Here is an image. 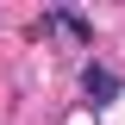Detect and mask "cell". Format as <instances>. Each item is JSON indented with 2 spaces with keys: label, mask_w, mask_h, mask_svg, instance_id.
Listing matches in <instances>:
<instances>
[{
  "label": "cell",
  "mask_w": 125,
  "mask_h": 125,
  "mask_svg": "<svg viewBox=\"0 0 125 125\" xmlns=\"http://www.w3.org/2000/svg\"><path fill=\"white\" fill-rule=\"evenodd\" d=\"M44 31H69L75 44H94V19L75 13V6H50V13H44Z\"/></svg>",
  "instance_id": "cell-1"
},
{
  "label": "cell",
  "mask_w": 125,
  "mask_h": 125,
  "mask_svg": "<svg viewBox=\"0 0 125 125\" xmlns=\"http://www.w3.org/2000/svg\"><path fill=\"white\" fill-rule=\"evenodd\" d=\"M81 88H88L94 106H113V100H119V75H113L106 62H88V69H81Z\"/></svg>",
  "instance_id": "cell-2"
}]
</instances>
